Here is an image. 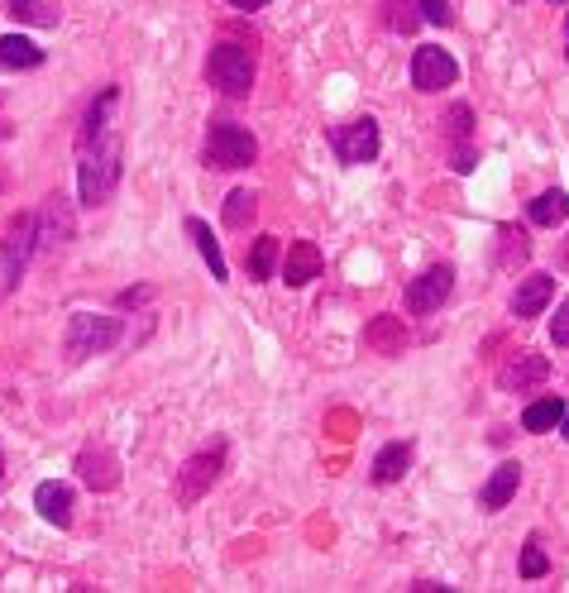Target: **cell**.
Returning a JSON list of instances; mask_svg holds the SVG:
<instances>
[{
  "label": "cell",
  "mask_w": 569,
  "mask_h": 593,
  "mask_svg": "<svg viewBox=\"0 0 569 593\" xmlns=\"http://www.w3.org/2000/svg\"><path fill=\"white\" fill-rule=\"evenodd\" d=\"M0 474H5V464H0Z\"/></svg>",
  "instance_id": "8d00e7d4"
},
{
  "label": "cell",
  "mask_w": 569,
  "mask_h": 593,
  "mask_svg": "<svg viewBox=\"0 0 569 593\" xmlns=\"http://www.w3.org/2000/svg\"><path fill=\"white\" fill-rule=\"evenodd\" d=\"M450 287H455V268L450 264L426 268V273L412 278V287H407V311H412V316H431V311H440V302L450 297Z\"/></svg>",
  "instance_id": "9c48e42d"
},
{
  "label": "cell",
  "mask_w": 569,
  "mask_h": 593,
  "mask_svg": "<svg viewBox=\"0 0 569 593\" xmlns=\"http://www.w3.org/2000/svg\"><path fill=\"white\" fill-rule=\"evenodd\" d=\"M378 120L373 115H359V120H350V125H335L330 130V149H335V158L340 163H350V168H359V163H373L378 158Z\"/></svg>",
  "instance_id": "8992f818"
},
{
  "label": "cell",
  "mask_w": 569,
  "mask_h": 593,
  "mask_svg": "<svg viewBox=\"0 0 569 593\" xmlns=\"http://www.w3.org/2000/svg\"><path fill=\"white\" fill-rule=\"evenodd\" d=\"M560 431H565V440H569V412H565V421H560Z\"/></svg>",
  "instance_id": "e575fe53"
},
{
  "label": "cell",
  "mask_w": 569,
  "mask_h": 593,
  "mask_svg": "<svg viewBox=\"0 0 569 593\" xmlns=\"http://www.w3.org/2000/svg\"><path fill=\"white\" fill-rule=\"evenodd\" d=\"M139 302H149V287H130V292H120V307H139Z\"/></svg>",
  "instance_id": "d6a6232c"
},
{
  "label": "cell",
  "mask_w": 569,
  "mask_h": 593,
  "mask_svg": "<svg viewBox=\"0 0 569 593\" xmlns=\"http://www.w3.org/2000/svg\"><path fill=\"white\" fill-rule=\"evenodd\" d=\"M550 340H555V345H569V297L560 302L555 321H550Z\"/></svg>",
  "instance_id": "1f68e13d"
},
{
  "label": "cell",
  "mask_w": 569,
  "mask_h": 593,
  "mask_svg": "<svg viewBox=\"0 0 569 593\" xmlns=\"http://www.w3.org/2000/svg\"><path fill=\"white\" fill-rule=\"evenodd\" d=\"M34 249H39V216L20 211V216L5 225V240H0V287H5V292L20 287L24 268H29V259H34Z\"/></svg>",
  "instance_id": "7a4b0ae2"
},
{
  "label": "cell",
  "mask_w": 569,
  "mask_h": 593,
  "mask_svg": "<svg viewBox=\"0 0 569 593\" xmlns=\"http://www.w3.org/2000/svg\"><path fill=\"white\" fill-rule=\"evenodd\" d=\"M517 5H522V0H517Z\"/></svg>",
  "instance_id": "74e56055"
},
{
  "label": "cell",
  "mask_w": 569,
  "mask_h": 593,
  "mask_svg": "<svg viewBox=\"0 0 569 593\" xmlns=\"http://www.w3.org/2000/svg\"><path fill=\"white\" fill-rule=\"evenodd\" d=\"M230 5H235V10H263L268 0H230Z\"/></svg>",
  "instance_id": "836d02e7"
},
{
  "label": "cell",
  "mask_w": 569,
  "mask_h": 593,
  "mask_svg": "<svg viewBox=\"0 0 569 593\" xmlns=\"http://www.w3.org/2000/svg\"><path fill=\"white\" fill-rule=\"evenodd\" d=\"M383 5H388V29L393 34H412L421 24V5L416 0H383Z\"/></svg>",
  "instance_id": "f1b7e54d"
},
{
  "label": "cell",
  "mask_w": 569,
  "mask_h": 593,
  "mask_svg": "<svg viewBox=\"0 0 569 593\" xmlns=\"http://www.w3.org/2000/svg\"><path fill=\"white\" fill-rule=\"evenodd\" d=\"M187 235L197 240L201 259H206V268H211V278H216V283H225V254H220V244H216V235H211V225L192 216V220H187Z\"/></svg>",
  "instance_id": "603a6c76"
},
{
  "label": "cell",
  "mask_w": 569,
  "mask_h": 593,
  "mask_svg": "<svg viewBox=\"0 0 569 593\" xmlns=\"http://www.w3.org/2000/svg\"><path fill=\"white\" fill-rule=\"evenodd\" d=\"M550 5H565V0H550Z\"/></svg>",
  "instance_id": "d590c367"
},
{
  "label": "cell",
  "mask_w": 569,
  "mask_h": 593,
  "mask_svg": "<svg viewBox=\"0 0 569 593\" xmlns=\"http://www.w3.org/2000/svg\"><path fill=\"white\" fill-rule=\"evenodd\" d=\"M498 264L512 268V264H526L531 259V240H526V230H517V225H503L498 230Z\"/></svg>",
  "instance_id": "4316f807"
},
{
  "label": "cell",
  "mask_w": 569,
  "mask_h": 593,
  "mask_svg": "<svg viewBox=\"0 0 569 593\" xmlns=\"http://www.w3.org/2000/svg\"><path fill=\"white\" fill-rule=\"evenodd\" d=\"M364 345L378 354H402L407 345V330H402V316H373L369 330H364Z\"/></svg>",
  "instance_id": "ffe728a7"
},
{
  "label": "cell",
  "mask_w": 569,
  "mask_h": 593,
  "mask_svg": "<svg viewBox=\"0 0 569 593\" xmlns=\"http://www.w3.org/2000/svg\"><path fill=\"white\" fill-rule=\"evenodd\" d=\"M34 507H39V517H44L48 527H72V488L67 484H39L34 488Z\"/></svg>",
  "instance_id": "2e32d148"
},
{
  "label": "cell",
  "mask_w": 569,
  "mask_h": 593,
  "mask_svg": "<svg viewBox=\"0 0 569 593\" xmlns=\"http://www.w3.org/2000/svg\"><path fill=\"white\" fill-rule=\"evenodd\" d=\"M565 397H536V402H531V407H526L522 412V426L526 431H531V436H546V431H555V426H560V421H565Z\"/></svg>",
  "instance_id": "44dd1931"
},
{
  "label": "cell",
  "mask_w": 569,
  "mask_h": 593,
  "mask_svg": "<svg viewBox=\"0 0 569 593\" xmlns=\"http://www.w3.org/2000/svg\"><path fill=\"white\" fill-rule=\"evenodd\" d=\"M565 53H569V48H565Z\"/></svg>",
  "instance_id": "f35d334b"
},
{
  "label": "cell",
  "mask_w": 569,
  "mask_h": 593,
  "mask_svg": "<svg viewBox=\"0 0 569 593\" xmlns=\"http://www.w3.org/2000/svg\"><path fill=\"white\" fill-rule=\"evenodd\" d=\"M125 335V326L115 316H91L77 311L72 326H67V359H91V354H106L115 340Z\"/></svg>",
  "instance_id": "5b68a950"
},
{
  "label": "cell",
  "mask_w": 569,
  "mask_h": 593,
  "mask_svg": "<svg viewBox=\"0 0 569 593\" xmlns=\"http://www.w3.org/2000/svg\"><path fill=\"white\" fill-rule=\"evenodd\" d=\"M445 144H450V168L455 173H474L479 154L469 144V106H450V115H445Z\"/></svg>",
  "instance_id": "8fae6325"
},
{
  "label": "cell",
  "mask_w": 569,
  "mask_h": 593,
  "mask_svg": "<svg viewBox=\"0 0 569 593\" xmlns=\"http://www.w3.org/2000/svg\"><path fill=\"white\" fill-rule=\"evenodd\" d=\"M77 479H82L91 493H110V488L120 484V460L110 455L106 445H87V450L77 455Z\"/></svg>",
  "instance_id": "30bf717a"
},
{
  "label": "cell",
  "mask_w": 569,
  "mask_h": 593,
  "mask_svg": "<svg viewBox=\"0 0 569 593\" xmlns=\"http://www.w3.org/2000/svg\"><path fill=\"white\" fill-rule=\"evenodd\" d=\"M321 268H326V259H321V249H316L311 240L287 244V259H283V283L287 287H307L311 278H321Z\"/></svg>",
  "instance_id": "7c38bea8"
},
{
  "label": "cell",
  "mask_w": 569,
  "mask_h": 593,
  "mask_svg": "<svg viewBox=\"0 0 569 593\" xmlns=\"http://www.w3.org/2000/svg\"><path fill=\"white\" fill-rule=\"evenodd\" d=\"M115 101H120V91L115 87H106L96 101H91L87 120H82V134H77V149H91L101 134H110V110H115Z\"/></svg>",
  "instance_id": "d6986e66"
},
{
  "label": "cell",
  "mask_w": 569,
  "mask_h": 593,
  "mask_svg": "<svg viewBox=\"0 0 569 593\" xmlns=\"http://www.w3.org/2000/svg\"><path fill=\"white\" fill-rule=\"evenodd\" d=\"M39 63H44V48L34 39H24V34H5L0 39V67L5 72H34Z\"/></svg>",
  "instance_id": "ac0fdd59"
},
{
  "label": "cell",
  "mask_w": 569,
  "mask_h": 593,
  "mask_svg": "<svg viewBox=\"0 0 569 593\" xmlns=\"http://www.w3.org/2000/svg\"><path fill=\"white\" fill-rule=\"evenodd\" d=\"M220 464H225V450H201V455H192V460L177 469V503L192 507L201 503L206 493H211V484L220 479Z\"/></svg>",
  "instance_id": "52a82bcc"
},
{
  "label": "cell",
  "mask_w": 569,
  "mask_h": 593,
  "mask_svg": "<svg viewBox=\"0 0 569 593\" xmlns=\"http://www.w3.org/2000/svg\"><path fill=\"white\" fill-rule=\"evenodd\" d=\"M517 484H522V464H498L493 474H488V484L479 488V507L483 512H503L512 498H517Z\"/></svg>",
  "instance_id": "5bb4252c"
},
{
  "label": "cell",
  "mask_w": 569,
  "mask_h": 593,
  "mask_svg": "<svg viewBox=\"0 0 569 593\" xmlns=\"http://www.w3.org/2000/svg\"><path fill=\"white\" fill-rule=\"evenodd\" d=\"M82 206H106L115 197V182H120V139L101 134L91 149H82Z\"/></svg>",
  "instance_id": "6da1fadb"
},
{
  "label": "cell",
  "mask_w": 569,
  "mask_h": 593,
  "mask_svg": "<svg viewBox=\"0 0 569 593\" xmlns=\"http://www.w3.org/2000/svg\"><path fill=\"white\" fill-rule=\"evenodd\" d=\"M407 464H412V440H393V445H383L378 460H373V484H397V479L407 474Z\"/></svg>",
  "instance_id": "7402d4cb"
},
{
  "label": "cell",
  "mask_w": 569,
  "mask_h": 593,
  "mask_svg": "<svg viewBox=\"0 0 569 593\" xmlns=\"http://www.w3.org/2000/svg\"><path fill=\"white\" fill-rule=\"evenodd\" d=\"M254 216H259V197H254V192H230V197H225V225H230V230H249V225H254Z\"/></svg>",
  "instance_id": "484cf974"
},
{
  "label": "cell",
  "mask_w": 569,
  "mask_h": 593,
  "mask_svg": "<svg viewBox=\"0 0 569 593\" xmlns=\"http://www.w3.org/2000/svg\"><path fill=\"white\" fill-rule=\"evenodd\" d=\"M455 82H460V63H455L445 48H436V44L416 48V58H412V87L416 91H440V87H455Z\"/></svg>",
  "instance_id": "ba28073f"
},
{
  "label": "cell",
  "mask_w": 569,
  "mask_h": 593,
  "mask_svg": "<svg viewBox=\"0 0 569 593\" xmlns=\"http://www.w3.org/2000/svg\"><path fill=\"white\" fill-rule=\"evenodd\" d=\"M531 220H536V225H565L569 220V197L560 192V187L541 192V197L531 201Z\"/></svg>",
  "instance_id": "d4e9b609"
},
{
  "label": "cell",
  "mask_w": 569,
  "mask_h": 593,
  "mask_svg": "<svg viewBox=\"0 0 569 593\" xmlns=\"http://www.w3.org/2000/svg\"><path fill=\"white\" fill-rule=\"evenodd\" d=\"M254 158H259V139L244 130V125H225V120H216V125L206 130V163H211V168L235 173V168H249Z\"/></svg>",
  "instance_id": "277c9868"
},
{
  "label": "cell",
  "mask_w": 569,
  "mask_h": 593,
  "mask_svg": "<svg viewBox=\"0 0 569 593\" xmlns=\"http://www.w3.org/2000/svg\"><path fill=\"white\" fill-rule=\"evenodd\" d=\"M555 297V278L550 273H531V278H522V287L512 292V316H541L546 311V302Z\"/></svg>",
  "instance_id": "9a60e30c"
},
{
  "label": "cell",
  "mask_w": 569,
  "mask_h": 593,
  "mask_svg": "<svg viewBox=\"0 0 569 593\" xmlns=\"http://www.w3.org/2000/svg\"><path fill=\"white\" fill-rule=\"evenodd\" d=\"M550 378V364H546V354H531L522 350L512 364H507L503 374H498V383H503L507 393H526V388H541Z\"/></svg>",
  "instance_id": "4fadbf2b"
},
{
  "label": "cell",
  "mask_w": 569,
  "mask_h": 593,
  "mask_svg": "<svg viewBox=\"0 0 569 593\" xmlns=\"http://www.w3.org/2000/svg\"><path fill=\"white\" fill-rule=\"evenodd\" d=\"M206 82L220 96H249L254 91V53L244 44H216L206 58Z\"/></svg>",
  "instance_id": "3957f363"
},
{
  "label": "cell",
  "mask_w": 569,
  "mask_h": 593,
  "mask_svg": "<svg viewBox=\"0 0 569 593\" xmlns=\"http://www.w3.org/2000/svg\"><path fill=\"white\" fill-rule=\"evenodd\" d=\"M10 15L20 24H39V29H53V24H58V10H48L44 0H10Z\"/></svg>",
  "instance_id": "83f0119b"
},
{
  "label": "cell",
  "mask_w": 569,
  "mask_h": 593,
  "mask_svg": "<svg viewBox=\"0 0 569 593\" xmlns=\"http://www.w3.org/2000/svg\"><path fill=\"white\" fill-rule=\"evenodd\" d=\"M541 574H550V560H546V550H541V541L531 536L522 550V579H541Z\"/></svg>",
  "instance_id": "f546056e"
},
{
  "label": "cell",
  "mask_w": 569,
  "mask_h": 593,
  "mask_svg": "<svg viewBox=\"0 0 569 593\" xmlns=\"http://www.w3.org/2000/svg\"><path fill=\"white\" fill-rule=\"evenodd\" d=\"M72 240V206L67 197H53L44 201V216H39V244H67Z\"/></svg>",
  "instance_id": "e0dca14e"
},
{
  "label": "cell",
  "mask_w": 569,
  "mask_h": 593,
  "mask_svg": "<svg viewBox=\"0 0 569 593\" xmlns=\"http://www.w3.org/2000/svg\"><path fill=\"white\" fill-rule=\"evenodd\" d=\"M416 5H421V20L450 24V0H416Z\"/></svg>",
  "instance_id": "4dcf8cb0"
},
{
  "label": "cell",
  "mask_w": 569,
  "mask_h": 593,
  "mask_svg": "<svg viewBox=\"0 0 569 593\" xmlns=\"http://www.w3.org/2000/svg\"><path fill=\"white\" fill-rule=\"evenodd\" d=\"M244 268H249V278H254V283H268V278H273V268H278V240H273V235H259L254 249H249V259H244Z\"/></svg>",
  "instance_id": "cb8c5ba5"
}]
</instances>
